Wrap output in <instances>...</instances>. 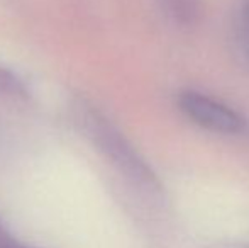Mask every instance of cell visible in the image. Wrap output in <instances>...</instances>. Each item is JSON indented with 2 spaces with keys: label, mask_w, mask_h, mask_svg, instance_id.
<instances>
[{
  "label": "cell",
  "mask_w": 249,
  "mask_h": 248,
  "mask_svg": "<svg viewBox=\"0 0 249 248\" xmlns=\"http://www.w3.org/2000/svg\"><path fill=\"white\" fill-rule=\"evenodd\" d=\"M181 113L195 124L220 134H239L246 129V121L229 106L200 92H181L178 99Z\"/></svg>",
  "instance_id": "cell-1"
}]
</instances>
